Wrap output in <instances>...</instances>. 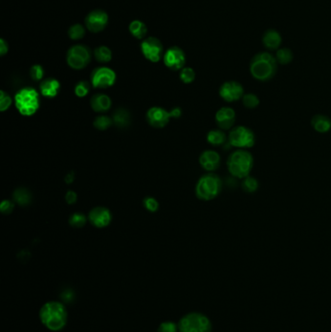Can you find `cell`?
Returning <instances> with one entry per match:
<instances>
[{
  "label": "cell",
  "mask_w": 331,
  "mask_h": 332,
  "mask_svg": "<svg viewBox=\"0 0 331 332\" xmlns=\"http://www.w3.org/2000/svg\"><path fill=\"white\" fill-rule=\"evenodd\" d=\"M39 319L47 330L61 332L66 326L68 312L63 302L52 300L42 305L39 310Z\"/></svg>",
  "instance_id": "6da1fadb"
},
{
  "label": "cell",
  "mask_w": 331,
  "mask_h": 332,
  "mask_svg": "<svg viewBox=\"0 0 331 332\" xmlns=\"http://www.w3.org/2000/svg\"><path fill=\"white\" fill-rule=\"evenodd\" d=\"M277 71V61L271 54L263 52L257 54L251 61V75L258 81L265 82L272 79Z\"/></svg>",
  "instance_id": "7a4b0ae2"
},
{
  "label": "cell",
  "mask_w": 331,
  "mask_h": 332,
  "mask_svg": "<svg viewBox=\"0 0 331 332\" xmlns=\"http://www.w3.org/2000/svg\"><path fill=\"white\" fill-rule=\"evenodd\" d=\"M226 164L233 177L244 179L250 176L254 166V156L247 150L237 149L228 156Z\"/></svg>",
  "instance_id": "3957f363"
},
{
  "label": "cell",
  "mask_w": 331,
  "mask_h": 332,
  "mask_svg": "<svg viewBox=\"0 0 331 332\" xmlns=\"http://www.w3.org/2000/svg\"><path fill=\"white\" fill-rule=\"evenodd\" d=\"M17 110L24 117L33 116L40 106L38 91L33 88H23L15 95Z\"/></svg>",
  "instance_id": "277c9868"
},
{
  "label": "cell",
  "mask_w": 331,
  "mask_h": 332,
  "mask_svg": "<svg viewBox=\"0 0 331 332\" xmlns=\"http://www.w3.org/2000/svg\"><path fill=\"white\" fill-rule=\"evenodd\" d=\"M179 332H212L210 319L199 312L184 315L178 323Z\"/></svg>",
  "instance_id": "5b68a950"
},
{
  "label": "cell",
  "mask_w": 331,
  "mask_h": 332,
  "mask_svg": "<svg viewBox=\"0 0 331 332\" xmlns=\"http://www.w3.org/2000/svg\"><path fill=\"white\" fill-rule=\"evenodd\" d=\"M221 178L214 173H208L200 178L196 187L199 199L209 201L216 199L221 191Z\"/></svg>",
  "instance_id": "8992f818"
},
{
  "label": "cell",
  "mask_w": 331,
  "mask_h": 332,
  "mask_svg": "<svg viewBox=\"0 0 331 332\" xmlns=\"http://www.w3.org/2000/svg\"><path fill=\"white\" fill-rule=\"evenodd\" d=\"M229 144L237 149H249L255 145V133L247 127L238 126L230 130L228 136Z\"/></svg>",
  "instance_id": "52a82bcc"
},
{
  "label": "cell",
  "mask_w": 331,
  "mask_h": 332,
  "mask_svg": "<svg viewBox=\"0 0 331 332\" xmlns=\"http://www.w3.org/2000/svg\"><path fill=\"white\" fill-rule=\"evenodd\" d=\"M90 59V51L87 46L84 45H75L67 52V65L76 70H81L87 66Z\"/></svg>",
  "instance_id": "ba28073f"
},
{
  "label": "cell",
  "mask_w": 331,
  "mask_h": 332,
  "mask_svg": "<svg viewBox=\"0 0 331 332\" xmlns=\"http://www.w3.org/2000/svg\"><path fill=\"white\" fill-rule=\"evenodd\" d=\"M117 76L109 67H98L91 74V85L96 89H107L116 82Z\"/></svg>",
  "instance_id": "9c48e42d"
},
{
  "label": "cell",
  "mask_w": 331,
  "mask_h": 332,
  "mask_svg": "<svg viewBox=\"0 0 331 332\" xmlns=\"http://www.w3.org/2000/svg\"><path fill=\"white\" fill-rule=\"evenodd\" d=\"M141 51L143 56L151 63H158L163 58V46L155 37H148L142 41Z\"/></svg>",
  "instance_id": "30bf717a"
},
{
  "label": "cell",
  "mask_w": 331,
  "mask_h": 332,
  "mask_svg": "<svg viewBox=\"0 0 331 332\" xmlns=\"http://www.w3.org/2000/svg\"><path fill=\"white\" fill-rule=\"evenodd\" d=\"M109 21L108 15L103 10H93L90 13H88V16L85 19L86 26L90 32H100L102 31L106 26Z\"/></svg>",
  "instance_id": "8fae6325"
},
{
  "label": "cell",
  "mask_w": 331,
  "mask_h": 332,
  "mask_svg": "<svg viewBox=\"0 0 331 332\" xmlns=\"http://www.w3.org/2000/svg\"><path fill=\"white\" fill-rule=\"evenodd\" d=\"M220 96L226 102H234L242 99L244 96L243 86L236 81L224 82L219 90Z\"/></svg>",
  "instance_id": "7c38bea8"
},
{
  "label": "cell",
  "mask_w": 331,
  "mask_h": 332,
  "mask_svg": "<svg viewBox=\"0 0 331 332\" xmlns=\"http://www.w3.org/2000/svg\"><path fill=\"white\" fill-rule=\"evenodd\" d=\"M164 65L171 70L183 69L186 64V55L179 47L169 48L163 56Z\"/></svg>",
  "instance_id": "4fadbf2b"
},
{
  "label": "cell",
  "mask_w": 331,
  "mask_h": 332,
  "mask_svg": "<svg viewBox=\"0 0 331 332\" xmlns=\"http://www.w3.org/2000/svg\"><path fill=\"white\" fill-rule=\"evenodd\" d=\"M170 118V113L161 107H152L147 113L149 124L156 129L164 128L168 124Z\"/></svg>",
  "instance_id": "5bb4252c"
},
{
  "label": "cell",
  "mask_w": 331,
  "mask_h": 332,
  "mask_svg": "<svg viewBox=\"0 0 331 332\" xmlns=\"http://www.w3.org/2000/svg\"><path fill=\"white\" fill-rule=\"evenodd\" d=\"M88 220L95 227L103 228L110 223L112 221V215L107 208L95 207L89 212Z\"/></svg>",
  "instance_id": "9a60e30c"
},
{
  "label": "cell",
  "mask_w": 331,
  "mask_h": 332,
  "mask_svg": "<svg viewBox=\"0 0 331 332\" xmlns=\"http://www.w3.org/2000/svg\"><path fill=\"white\" fill-rule=\"evenodd\" d=\"M215 119L218 127L221 130H231L235 123L236 113L230 107H221V109L217 111Z\"/></svg>",
  "instance_id": "2e32d148"
},
{
  "label": "cell",
  "mask_w": 331,
  "mask_h": 332,
  "mask_svg": "<svg viewBox=\"0 0 331 332\" xmlns=\"http://www.w3.org/2000/svg\"><path fill=\"white\" fill-rule=\"evenodd\" d=\"M199 163L207 171H215L221 164V156L213 150L204 151L199 157Z\"/></svg>",
  "instance_id": "e0dca14e"
},
{
  "label": "cell",
  "mask_w": 331,
  "mask_h": 332,
  "mask_svg": "<svg viewBox=\"0 0 331 332\" xmlns=\"http://www.w3.org/2000/svg\"><path fill=\"white\" fill-rule=\"evenodd\" d=\"M60 89H61L60 82L54 78L45 79L44 81H42L40 84L41 94L48 98L56 97L59 94Z\"/></svg>",
  "instance_id": "ac0fdd59"
},
{
  "label": "cell",
  "mask_w": 331,
  "mask_h": 332,
  "mask_svg": "<svg viewBox=\"0 0 331 332\" xmlns=\"http://www.w3.org/2000/svg\"><path fill=\"white\" fill-rule=\"evenodd\" d=\"M112 105V100L110 97L106 94L98 93L91 97L90 99V106L93 110L97 113H104L109 110Z\"/></svg>",
  "instance_id": "d6986e66"
},
{
  "label": "cell",
  "mask_w": 331,
  "mask_h": 332,
  "mask_svg": "<svg viewBox=\"0 0 331 332\" xmlns=\"http://www.w3.org/2000/svg\"><path fill=\"white\" fill-rule=\"evenodd\" d=\"M263 43L268 50H277L282 44V36L277 30L268 29L263 36Z\"/></svg>",
  "instance_id": "ffe728a7"
},
{
  "label": "cell",
  "mask_w": 331,
  "mask_h": 332,
  "mask_svg": "<svg viewBox=\"0 0 331 332\" xmlns=\"http://www.w3.org/2000/svg\"><path fill=\"white\" fill-rule=\"evenodd\" d=\"M311 124L318 133H326L331 130V120L325 115H316L313 117Z\"/></svg>",
  "instance_id": "44dd1931"
},
{
  "label": "cell",
  "mask_w": 331,
  "mask_h": 332,
  "mask_svg": "<svg viewBox=\"0 0 331 332\" xmlns=\"http://www.w3.org/2000/svg\"><path fill=\"white\" fill-rule=\"evenodd\" d=\"M113 123L118 126L119 128H126L130 124L131 115L125 109H118L113 115Z\"/></svg>",
  "instance_id": "7402d4cb"
},
{
  "label": "cell",
  "mask_w": 331,
  "mask_h": 332,
  "mask_svg": "<svg viewBox=\"0 0 331 332\" xmlns=\"http://www.w3.org/2000/svg\"><path fill=\"white\" fill-rule=\"evenodd\" d=\"M129 28H130V32L137 39L145 38V36L148 32L146 24L144 22H141V21H138V20H135V21L131 22Z\"/></svg>",
  "instance_id": "603a6c76"
},
{
  "label": "cell",
  "mask_w": 331,
  "mask_h": 332,
  "mask_svg": "<svg viewBox=\"0 0 331 332\" xmlns=\"http://www.w3.org/2000/svg\"><path fill=\"white\" fill-rule=\"evenodd\" d=\"M207 141L213 146H221L226 141V135L221 130H213L207 134Z\"/></svg>",
  "instance_id": "cb8c5ba5"
},
{
  "label": "cell",
  "mask_w": 331,
  "mask_h": 332,
  "mask_svg": "<svg viewBox=\"0 0 331 332\" xmlns=\"http://www.w3.org/2000/svg\"><path fill=\"white\" fill-rule=\"evenodd\" d=\"M94 58L98 63L107 64L112 60V51L106 46H99L94 50Z\"/></svg>",
  "instance_id": "d4e9b609"
},
{
  "label": "cell",
  "mask_w": 331,
  "mask_h": 332,
  "mask_svg": "<svg viewBox=\"0 0 331 332\" xmlns=\"http://www.w3.org/2000/svg\"><path fill=\"white\" fill-rule=\"evenodd\" d=\"M13 199L21 206H26L31 201V195L26 189H17L13 193Z\"/></svg>",
  "instance_id": "484cf974"
},
{
  "label": "cell",
  "mask_w": 331,
  "mask_h": 332,
  "mask_svg": "<svg viewBox=\"0 0 331 332\" xmlns=\"http://www.w3.org/2000/svg\"><path fill=\"white\" fill-rule=\"evenodd\" d=\"M293 54L288 48H281L277 50L276 61L281 65H288L292 62Z\"/></svg>",
  "instance_id": "4316f807"
},
{
  "label": "cell",
  "mask_w": 331,
  "mask_h": 332,
  "mask_svg": "<svg viewBox=\"0 0 331 332\" xmlns=\"http://www.w3.org/2000/svg\"><path fill=\"white\" fill-rule=\"evenodd\" d=\"M85 34H86L85 27L79 23L73 24L68 30V35L72 40H80L85 36Z\"/></svg>",
  "instance_id": "83f0119b"
},
{
  "label": "cell",
  "mask_w": 331,
  "mask_h": 332,
  "mask_svg": "<svg viewBox=\"0 0 331 332\" xmlns=\"http://www.w3.org/2000/svg\"><path fill=\"white\" fill-rule=\"evenodd\" d=\"M242 101L244 106L248 109H255L260 105V98L255 93H245Z\"/></svg>",
  "instance_id": "f1b7e54d"
},
{
  "label": "cell",
  "mask_w": 331,
  "mask_h": 332,
  "mask_svg": "<svg viewBox=\"0 0 331 332\" xmlns=\"http://www.w3.org/2000/svg\"><path fill=\"white\" fill-rule=\"evenodd\" d=\"M241 185H242V189L244 191L247 192V193H250V194H253V193L257 192L258 189H259L258 180L256 178L251 177V176L244 178Z\"/></svg>",
  "instance_id": "f546056e"
},
{
  "label": "cell",
  "mask_w": 331,
  "mask_h": 332,
  "mask_svg": "<svg viewBox=\"0 0 331 332\" xmlns=\"http://www.w3.org/2000/svg\"><path fill=\"white\" fill-rule=\"evenodd\" d=\"M113 124V120L110 119L107 116H99L95 119L93 126L95 129L99 130V131H105L107 129H109Z\"/></svg>",
  "instance_id": "4dcf8cb0"
},
{
  "label": "cell",
  "mask_w": 331,
  "mask_h": 332,
  "mask_svg": "<svg viewBox=\"0 0 331 332\" xmlns=\"http://www.w3.org/2000/svg\"><path fill=\"white\" fill-rule=\"evenodd\" d=\"M180 78L185 84H191L195 81L196 79V72L193 68L191 67H184L181 70L180 73Z\"/></svg>",
  "instance_id": "1f68e13d"
},
{
  "label": "cell",
  "mask_w": 331,
  "mask_h": 332,
  "mask_svg": "<svg viewBox=\"0 0 331 332\" xmlns=\"http://www.w3.org/2000/svg\"><path fill=\"white\" fill-rule=\"evenodd\" d=\"M86 221H87V218L82 213H75L69 219V223L73 227H76V228L83 227L86 224Z\"/></svg>",
  "instance_id": "d6a6232c"
},
{
  "label": "cell",
  "mask_w": 331,
  "mask_h": 332,
  "mask_svg": "<svg viewBox=\"0 0 331 332\" xmlns=\"http://www.w3.org/2000/svg\"><path fill=\"white\" fill-rule=\"evenodd\" d=\"M89 84H88L87 81H80L76 86H75V89H74V91H75V94L76 96L80 97V98H83L85 96L88 95V92H89Z\"/></svg>",
  "instance_id": "836d02e7"
},
{
  "label": "cell",
  "mask_w": 331,
  "mask_h": 332,
  "mask_svg": "<svg viewBox=\"0 0 331 332\" xmlns=\"http://www.w3.org/2000/svg\"><path fill=\"white\" fill-rule=\"evenodd\" d=\"M157 332H179V326L175 322L165 321L158 326Z\"/></svg>",
  "instance_id": "e575fe53"
},
{
  "label": "cell",
  "mask_w": 331,
  "mask_h": 332,
  "mask_svg": "<svg viewBox=\"0 0 331 332\" xmlns=\"http://www.w3.org/2000/svg\"><path fill=\"white\" fill-rule=\"evenodd\" d=\"M12 104V99L8 93L4 90L0 91V110L5 112Z\"/></svg>",
  "instance_id": "d590c367"
},
{
  "label": "cell",
  "mask_w": 331,
  "mask_h": 332,
  "mask_svg": "<svg viewBox=\"0 0 331 332\" xmlns=\"http://www.w3.org/2000/svg\"><path fill=\"white\" fill-rule=\"evenodd\" d=\"M30 76L34 81H41L44 77V69L39 65H35L30 68Z\"/></svg>",
  "instance_id": "8d00e7d4"
},
{
  "label": "cell",
  "mask_w": 331,
  "mask_h": 332,
  "mask_svg": "<svg viewBox=\"0 0 331 332\" xmlns=\"http://www.w3.org/2000/svg\"><path fill=\"white\" fill-rule=\"evenodd\" d=\"M144 206L148 211L154 213L158 209V202L154 198H146L144 199Z\"/></svg>",
  "instance_id": "74e56055"
},
{
  "label": "cell",
  "mask_w": 331,
  "mask_h": 332,
  "mask_svg": "<svg viewBox=\"0 0 331 332\" xmlns=\"http://www.w3.org/2000/svg\"><path fill=\"white\" fill-rule=\"evenodd\" d=\"M14 209V203L10 200H4L1 202L0 210L3 214H10Z\"/></svg>",
  "instance_id": "f35d334b"
},
{
  "label": "cell",
  "mask_w": 331,
  "mask_h": 332,
  "mask_svg": "<svg viewBox=\"0 0 331 332\" xmlns=\"http://www.w3.org/2000/svg\"><path fill=\"white\" fill-rule=\"evenodd\" d=\"M66 200L68 204H74L77 201V195L76 193L69 191L67 192L66 196Z\"/></svg>",
  "instance_id": "ab89813d"
},
{
  "label": "cell",
  "mask_w": 331,
  "mask_h": 332,
  "mask_svg": "<svg viewBox=\"0 0 331 332\" xmlns=\"http://www.w3.org/2000/svg\"><path fill=\"white\" fill-rule=\"evenodd\" d=\"M8 44L4 39H0V55L4 56L8 52Z\"/></svg>",
  "instance_id": "60d3db41"
},
{
  "label": "cell",
  "mask_w": 331,
  "mask_h": 332,
  "mask_svg": "<svg viewBox=\"0 0 331 332\" xmlns=\"http://www.w3.org/2000/svg\"><path fill=\"white\" fill-rule=\"evenodd\" d=\"M170 115H171V117H173V118H179V117H181V115H182V111H181V109H180L179 107H176V108H174V109L171 110Z\"/></svg>",
  "instance_id": "b9f144b4"
},
{
  "label": "cell",
  "mask_w": 331,
  "mask_h": 332,
  "mask_svg": "<svg viewBox=\"0 0 331 332\" xmlns=\"http://www.w3.org/2000/svg\"><path fill=\"white\" fill-rule=\"evenodd\" d=\"M73 180H74V174H73V173H68L66 178V181L67 184L72 183Z\"/></svg>",
  "instance_id": "7bdbcfd3"
}]
</instances>
